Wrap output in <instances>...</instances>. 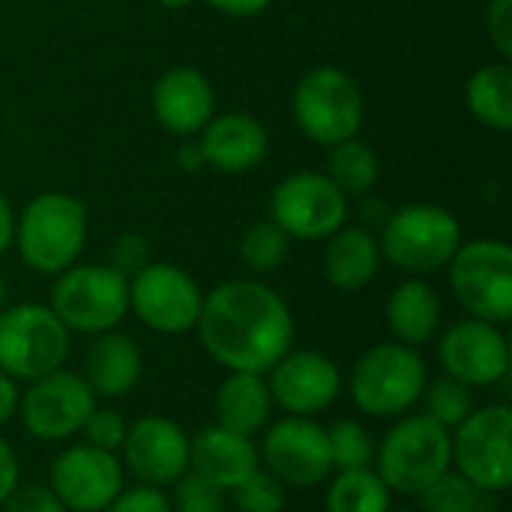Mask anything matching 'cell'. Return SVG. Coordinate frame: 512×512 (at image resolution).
<instances>
[{
	"mask_svg": "<svg viewBox=\"0 0 512 512\" xmlns=\"http://www.w3.org/2000/svg\"><path fill=\"white\" fill-rule=\"evenodd\" d=\"M201 348L228 372L264 375L294 348V315L288 303L255 279L216 285L198 315Z\"/></svg>",
	"mask_w": 512,
	"mask_h": 512,
	"instance_id": "cell-1",
	"label": "cell"
},
{
	"mask_svg": "<svg viewBox=\"0 0 512 512\" xmlns=\"http://www.w3.org/2000/svg\"><path fill=\"white\" fill-rule=\"evenodd\" d=\"M12 240L30 270L60 276L78 264L87 243V207L69 192H42L18 216Z\"/></svg>",
	"mask_w": 512,
	"mask_h": 512,
	"instance_id": "cell-2",
	"label": "cell"
},
{
	"mask_svg": "<svg viewBox=\"0 0 512 512\" xmlns=\"http://www.w3.org/2000/svg\"><path fill=\"white\" fill-rule=\"evenodd\" d=\"M381 261L408 276H429L450 264L462 246L459 219L438 204H405L393 210L381 231Z\"/></svg>",
	"mask_w": 512,
	"mask_h": 512,
	"instance_id": "cell-3",
	"label": "cell"
},
{
	"mask_svg": "<svg viewBox=\"0 0 512 512\" xmlns=\"http://www.w3.org/2000/svg\"><path fill=\"white\" fill-rule=\"evenodd\" d=\"M378 477L390 492L420 495L453 465V438L450 429L435 423L426 414H408L384 435L378 453Z\"/></svg>",
	"mask_w": 512,
	"mask_h": 512,
	"instance_id": "cell-4",
	"label": "cell"
},
{
	"mask_svg": "<svg viewBox=\"0 0 512 512\" xmlns=\"http://www.w3.org/2000/svg\"><path fill=\"white\" fill-rule=\"evenodd\" d=\"M426 363L417 348L381 342L357 357L348 375L354 405L369 417L408 414L426 390Z\"/></svg>",
	"mask_w": 512,
	"mask_h": 512,
	"instance_id": "cell-5",
	"label": "cell"
},
{
	"mask_svg": "<svg viewBox=\"0 0 512 512\" xmlns=\"http://www.w3.org/2000/svg\"><path fill=\"white\" fill-rule=\"evenodd\" d=\"M291 111L294 123L309 141L333 147L339 141L357 138L366 102L360 84L345 69L315 66L297 81Z\"/></svg>",
	"mask_w": 512,
	"mask_h": 512,
	"instance_id": "cell-6",
	"label": "cell"
},
{
	"mask_svg": "<svg viewBox=\"0 0 512 512\" xmlns=\"http://www.w3.org/2000/svg\"><path fill=\"white\" fill-rule=\"evenodd\" d=\"M51 312L69 333L117 330L129 312V279L108 264H72L51 288Z\"/></svg>",
	"mask_w": 512,
	"mask_h": 512,
	"instance_id": "cell-7",
	"label": "cell"
},
{
	"mask_svg": "<svg viewBox=\"0 0 512 512\" xmlns=\"http://www.w3.org/2000/svg\"><path fill=\"white\" fill-rule=\"evenodd\" d=\"M69 330L51 306L18 303L0 312V372L12 381H36L63 369Z\"/></svg>",
	"mask_w": 512,
	"mask_h": 512,
	"instance_id": "cell-8",
	"label": "cell"
},
{
	"mask_svg": "<svg viewBox=\"0 0 512 512\" xmlns=\"http://www.w3.org/2000/svg\"><path fill=\"white\" fill-rule=\"evenodd\" d=\"M450 288L468 318L507 324L512 318V249L504 240H462L447 264Z\"/></svg>",
	"mask_w": 512,
	"mask_h": 512,
	"instance_id": "cell-9",
	"label": "cell"
},
{
	"mask_svg": "<svg viewBox=\"0 0 512 512\" xmlns=\"http://www.w3.org/2000/svg\"><path fill=\"white\" fill-rule=\"evenodd\" d=\"M456 471L486 492H507L512 483V408L489 405L471 411L453 429Z\"/></svg>",
	"mask_w": 512,
	"mask_h": 512,
	"instance_id": "cell-10",
	"label": "cell"
},
{
	"mask_svg": "<svg viewBox=\"0 0 512 512\" xmlns=\"http://www.w3.org/2000/svg\"><path fill=\"white\" fill-rule=\"evenodd\" d=\"M201 303L204 294L198 282L174 264L150 261L129 282V309L144 327L162 336H180L195 330Z\"/></svg>",
	"mask_w": 512,
	"mask_h": 512,
	"instance_id": "cell-11",
	"label": "cell"
},
{
	"mask_svg": "<svg viewBox=\"0 0 512 512\" xmlns=\"http://www.w3.org/2000/svg\"><path fill=\"white\" fill-rule=\"evenodd\" d=\"M348 198L321 171L285 177L270 198V219L291 240H327L345 225Z\"/></svg>",
	"mask_w": 512,
	"mask_h": 512,
	"instance_id": "cell-12",
	"label": "cell"
},
{
	"mask_svg": "<svg viewBox=\"0 0 512 512\" xmlns=\"http://www.w3.org/2000/svg\"><path fill=\"white\" fill-rule=\"evenodd\" d=\"M93 408L96 396L87 381L66 369L30 381L27 393H21L18 399L21 426L39 441H63L78 435Z\"/></svg>",
	"mask_w": 512,
	"mask_h": 512,
	"instance_id": "cell-13",
	"label": "cell"
},
{
	"mask_svg": "<svg viewBox=\"0 0 512 512\" xmlns=\"http://www.w3.org/2000/svg\"><path fill=\"white\" fill-rule=\"evenodd\" d=\"M267 471L285 486H318L333 474L327 429L309 417H285L264 435L261 453Z\"/></svg>",
	"mask_w": 512,
	"mask_h": 512,
	"instance_id": "cell-14",
	"label": "cell"
},
{
	"mask_svg": "<svg viewBox=\"0 0 512 512\" xmlns=\"http://www.w3.org/2000/svg\"><path fill=\"white\" fill-rule=\"evenodd\" d=\"M126 468L123 462L99 447L75 444L63 450L51 465V492L72 512H105V507L123 492Z\"/></svg>",
	"mask_w": 512,
	"mask_h": 512,
	"instance_id": "cell-15",
	"label": "cell"
},
{
	"mask_svg": "<svg viewBox=\"0 0 512 512\" xmlns=\"http://www.w3.org/2000/svg\"><path fill=\"white\" fill-rule=\"evenodd\" d=\"M438 360L447 378L465 387H492L510 375V342L498 324L462 318L444 330Z\"/></svg>",
	"mask_w": 512,
	"mask_h": 512,
	"instance_id": "cell-16",
	"label": "cell"
},
{
	"mask_svg": "<svg viewBox=\"0 0 512 512\" xmlns=\"http://www.w3.org/2000/svg\"><path fill=\"white\" fill-rule=\"evenodd\" d=\"M267 387H270L273 405H279L291 417H315L339 399L342 372L321 351L291 348L270 369Z\"/></svg>",
	"mask_w": 512,
	"mask_h": 512,
	"instance_id": "cell-17",
	"label": "cell"
},
{
	"mask_svg": "<svg viewBox=\"0 0 512 512\" xmlns=\"http://www.w3.org/2000/svg\"><path fill=\"white\" fill-rule=\"evenodd\" d=\"M120 450L129 474L138 477L144 486H174L189 471L186 432L174 420L159 414L135 420Z\"/></svg>",
	"mask_w": 512,
	"mask_h": 512,
	"instance_id": "cell-18",
	"label": "cell"
},
{
	"mask_svg": "<svg viewBox=\"0 0 512 512\" xmlns=\"http://www.w3.org/2000/svg\"><path fill=\"white\" fill-rule=\"evenodd\" d=\"M198 147L204 165L222 174H246L267 159L270 135L258 117L243 111H225L210 117V123L201 129Z\"/></svg>",
	"mask_w": 512,
	"mask_h": 512,
	"instance_id": "cell-19",
	"label": "cell"
},
{
	"mask_svg": "<svg viewBox=\"0 0 512 512\" xmlns=\"http://www.w3.org/2000/svg\"><path fill=\"white\" fill-rule=\"evenodd\" d=\"M150 105L162 129H168L171 135L189 138V135H198L210 123L216 111V96H213L210 81L198 69L174 66L162 72L159 81L153 84Z\"/></svg>",
	"mask_w": 512,
	"mask_h": 512,
	"instance_id": "cell-20",
	"label": "cell"
},
{
	"mask_svg": "<svg viewBox=\"0 0 512 512\" xmlns=\"http://www.w3.org/2000/svg\"><path fill=\"white\" fill-rule=\"evenodd\" d=\"M141 372H144V357L132 336L108 330L90 342L84 357V381L93 390V396L120 399L138 387Z\"/></svg>",
	"mask_w": 512,
	"mask_h": 512,
	"instance_id": "cell-21",
	"label": "cell"
},
{
	"mask_svg": "<svg viewBox=\"0 0 512 512\" xmlns=\"http://www.w3.org/2000/svg\"><path fill=\"white\" fill-rule=\"evenodd\" d=\"M261 456L252 438L228 432L222 426L204 429L195 441H189V471L231 492L240 480H246L258 468Z\"/></svg>",
	"mask_w": 512,
	"mask_h": 512,
	"instance_id": "cell-22",
	"label": "cell"
},
{
	"mask_svg": "<svg viewBox=\"0 0 512 512\" xmlns=\"http://www.w3.org/2000/svg\"><path fill=\"white\" fill-rule=\"evenodd\" d=\"M384 318L396 342L408 348H420L438 336L441 297L423 276H411L402 285H396V291L387 297Z\"/></svg>",
	"mask_w": 512,
	"mask_h": 512,
	"instance_id": "cell-23",
	"label": "cell"
},
{
	"mask_svg": "<svg viewBox=\"0 0 512 512\" xmlns=\"http://www.w3.org/2000/svg\"><path fill=\"white\" fill-rule=\"evenodd\" d=\"M216 426L252 438L255 432L270 426L273 417V396L264 375L255 372H231L213 399Z\"/></svg>",
	"mask_w": 512,
	"mask_h": 512,
	"instance_id": "cell-24",
	"label": "cell"
},
{
	"mask_svg": "<svg viewBox=\"0 0 512 512\" xmlns=\"http://www.w3.org/2000/svg\"><path fill=\"white\" fill-rule=\"evenodd\" d=\"M381 267L378 237L366 228H339L327 237L324 249V276L336 291L357 294L363 291Z\"/></svg>",
	"mask_w": 512,
	"mask_h": 512,
	"instance_id": "cell-25",
	"label": "cell"
},
{
	"mask_svg": "<svg viewBox=\"0 0 512 512\" xmlns=\"http://www.w3.org/2000/svg\"><path fill=\"white\" fill-rule=\"evenodd\" d=\"M465 102L471 114L495 129L510 132L512 129V66L510 60H495L480 66L465 87Z\"/></svg>",
	"mask_w": 512,
	"mask_h": 512,
	"instance_id": "cell-26",
	"label": "cell"
},
{
	"mask_svg": "<svg viewBox=\"0 0 512 512\" xmlns=\"http://www.w3.org/2000/svg\"><path fill=\"white\" fill-rule=\"evenodd\" d=\"M327 177L330 183L345 195H366L375 189L378 177H381V162H378V153L360 141V138H348V141H339L330 147V156H327Z\"/></svg>",
	"mask_w": 512,
	"mask_h": 512,
	"instance_id": "cell-27",
	"label": "cell"
},
{
	"mask_svg": "<svg viewBox=\"0 0 512 512\" xmlns=\"http://www.w3.org/2000/svg\"><path fill=\"white\" fill-rule=\"evenodd\" d=\"M390 501L393 492L369 468L336 471L327 489V512H390Z\"/></svg>",
	"mask_w": 512,
	"mask_h": 512,
	"instance_id": "cell-28",
	"label": "cell"
},
{
	"mask_svg": "<svg viewBox=\"0 0 512 512\" xmlns=\"http://www.w3.org/2000/svg\"><path fill=\"white\" fill-rule=\"evenodd\" d=\"M423 512H495L498 510V495L477 489L468 483L462 474H444L432 486H426L420 495Z\"/></svg>",
	"mask_w": 512,
	"mask_h": 512,
	"instance_id": "cell-29",
	"label": "cell"
},
{
	"mask_svg": "<svg viewBox=\"0 0 512 512\" xmlns=\"http://www.w3.org/2000/svg\"><path fill=\"white\" fill-rule=\"evenodd\" d=\"M288 246H291V237L273 219L255 222L240 237V261L252 273H273L285 264Z\"/></svg>",
	"mask_w": 512,
	"mask_h": 512,
	"instance_id": "cell-30",
	"label": "cell"
},
{
	"mask_svg": "<svg viewBox=\"0 0 512 512\" xmlns=\"http://www.w3.org/2000/svg\"><path fill=\"white\" fill-rule=\"evenodd\" d=\"M327 441H330L333 471L369 468L372 459H375V441L366 432V426L357 423V420H336L327 429Z\"/></svg>",
	"mask_w": 512,
	"mask_h": 512,
	"instance_id": "cell-31",
	"label": "cell"
},
{
	"mask_svg": "<svg viewBox=\"0 0 512 512\" xmlns=\"http://www.w3.org/2000/svg\"><path fill=\"white\" fill-rule=\"evenodd\" d=\"M426 402V417H432L435 423H441L444 429H456L471 411H474V396H471V387L453 381V378H438L432 384H426L423 396Z\"/></svg>",
	"mask_w": 512,
	"mask_h": 512,
	"instance_id": "cell-32",
	"label": "cell"
},
{
	"mask_svg": "<svg viewBox=\"0 0 512 512\" xmlns=\"http://www.w3.org/2000/svg\"><path fill=\"white\" fill-rule=\"evenodd\" d=\"M234 507L240 512H282L285 510V483H279L267 468H255L246 480L231 489Z\"/></svg>",
	"mask_w": 512,
	"mask_h": 512,
	"instance_id": "cell-33",
	"label": "cell"
},
{
	"mask_svg": "<svg viewBox=\"0 0 512 512\" xmlns=\"http://www.w3.org/2000/svg\"><path fill=\"white\" fill-rule=\"evenodd\" d=\"M171 507L177 512H225V489L195 471H186L174 483Z\"/></svg>",
	"mask_w": 512,
	"mask_h": 512,
	"instance_id": "cell-34",
	"label": "cell"
},
{
	"mask_svg": "<svg viewBox=\"0 0 512 512\" xmlns=\"http://www.w3.org/2000/svg\"><path fill=\"white\" fill-rule=\"evenodd\" d=\"M81 432H84V441L90 447H99V450L114 453V450L123 447L126 432H129V423L114 408H93V414L87 417V423H84Z\"/></svg>",
	"mask_w": 512,
	"mask_h": 512,
	"instance_id": "cell-35",
	"label": "cell"
},
{
	"mask_svg": "<svg viewBox=\"0 0 512 512\" xmlns=\"http://www.w3.org/2000/svg\"><path fill=\"white\" fill-rule=\"evenodd\" d=\"M150 243L141 234H120L108 252V267L117 270L120 276L132 279L138 270H144L150 264Z\"/></svg>",
	"mask_w": 512,
	"mask_h": 512,
	"instance_id": "cell-36",
	"label": "cell"
},
{
	"mask_svg": "<svg viewBox=\"0 0 512 512\" xmlns=\"http://www.w3.org/2000/svg\"><path fill=\"white\" fill-rule=\"evenodd\" d=\"M105 512H174V507H171V498L162 489L141 483V486H132V489L123 486V492L105 507Z\"/></svg>",
	"mask_w": 512,
	"mask_h": 512,
	"instance_id": "cell-37",
	"label": "cell"
},
{
	"mask_svg": "<svg viewBox=\"0 0 512 512\" xmlns=\"http://www.w3.org/2000/svg\"><path fill=\"white\" fill-rule=\"evenodd\" d=\"M3 512H69L48 486H15L3 501Z\"/></svg>",
	"mask_w": 512,
	"mask_h": 512,
	"instance_id": "cell-38",
	"label": "cell"
},
{
	"mask_svg": "<svg viewBox=\"0 0 512 512\" xmlns=\"http://www.w3.org/2000/svg\"><path fill=\"white\" fill-rule=\"evenodd\" d=\"M486 36L501 54V60L512 57V0H492L486 9Z\"/></svg>",
	"mask_w": 512,
	"mask_h": 512,
	"instance_id": "cell-39",
	"label": "cell"
},
{
	"mask_svg": "<svg viewBox=\"0 0 512 512\" xmlns=\"http://www.w3.org/2000/svg\"><path fill=\"white\" fill-rule=\"evenodd\" d=\"M15 486H18V459H15V450L0 438V507L12 495Z\"/></svg>",
	"mask_w": 512,
	"mask_h": 512,
	"instance_id": "cell-40",
	"label": "cell"
},
{
	"mask_svg": "<svg viewBox=\"0 0 512 512\" xmlns=\"http://www.w3.org/2000/svg\"><path fill=\"white\" fill-rule=\"evenodd\" d=\"M207 6H213L216 12H225L231 18H249L264 12L273 0H204Z\"/></svg>",
	"mask_w": 512,
	"mask_h": 512,
	"instance_id": "cell-41",
	"label": "cell"
},
{
	"mask_svg": "<svg viewBox=\"0 0 512 512\" xmlns=\"http://www.w3.org/2000/svg\"><path fill=\"white\" fill-rule=\"evenodd\" d=\"M18 399H21V393H18L15 381L6 372H0V426H6L12 420V414L18 411Z\"/></svg>",
	"mask_w": 512,
	"mask_h": 512,
	"instance_id": "cell-42",
	"label": "cell"
},
{
	"mask_svg": "<svg viewBox=\"0 0 512 512\" xmlns=\"http://www.w3.org/2000/svg\"><path fill=\"white\" fill-rule=\"evenodd\" d=\"M12 237H15V213L0 192V255L12 246Z\"/></svg>",
	"mask_w": 512,
	"mask_h": 512,
	"instance_id": "cell-43",
	"label": "cell"
},
{
	"mask_svg": "<svg viewBox=\"0 0 512 512\" xmlns=\"http://www.w3.org/2000/svg\"><path fill=\"white\" fill-rule=\"evenodd\" d=\"M177 165H180L183 171H195V168H201V165H204L201 147H198V144H183V147L177 150Z\"/></svg>",
	"mask_w": 512,
	"mask_h": 512,
	"instance_id": "cell-44",
	"label": "cell"
},
{
	"mask_svg": "<svg viewBox=\"0 0 512 512\" xmlns=\"http://www.w3.org/2000/svg\"><path fill=\"white\" fill-rule=\"evenodd\" d=\"M165 9H186V6H192L195 0H159Z\"/></svg>",
	"mask_w": 512,
	"mask_h": 512,
	"instance_id": "cell-45",
	"label": "cell"
},
{
	"mask_svg": "<svg viewBox=\"0 0 512 512\" xmlns=\"http://www.w3.org/2000/svg\"><path fill=\"white\" fill-rule=\"evenodd\" d=\"M6 309V279H3V273H0V312Z\"/></svg>",
	"mask_w": 512,
	"mask_h": 512,
	"instance_id": "cell-46",
	"label": "cell"
},
{
	"mask_svg": "<svg viewBox=\"0 0 512 512\" xmlns=\"http://www.w3.org/2000/svg\"><path fill=\"white\" fill-rule=\"evenodd\" d=\"M390 512H393V510H390ZM399 512H417V510H399Z\"/></svg>",
	"mask_w": 512,
	"mask_h": 512,
	"instance_id": "cell-47",
	"label": "cell"
}]
</instances>
